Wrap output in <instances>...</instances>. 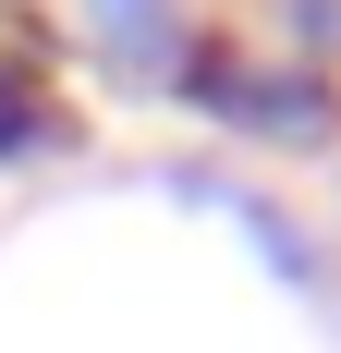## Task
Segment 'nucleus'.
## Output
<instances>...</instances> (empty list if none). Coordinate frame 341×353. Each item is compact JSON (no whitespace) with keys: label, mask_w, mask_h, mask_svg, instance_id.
<instances>
[{"label":"nucleus","mask_w":341,"mask_h":353,"mask_svg":"<svg viewBox=\"0 0 341 353\" xmlns=\"http://www.w3.org/2000/svg\"><path fill=\"white\" fill-rule=\"evenodd\" d=\"M49 146H61V122H49V110H25V122H0V159H49Z\"/></svg>","instance_id":"2"},{"label":"nucleus","mask_w":341,"mask_h":353,"mask_svg":"<svg viewBox=\"0 0 341 353\" xmlns=\"http://www.w3.org/2000/svg\"><path fill=\"white\" fill-rule=\"evenodd\" d=\"M220 122H244V134H269V146H317L329 134V98L317 85H269V73H232V61H207V73H183Z\"/></svg>","instance_id":"1"}]
</instances>
